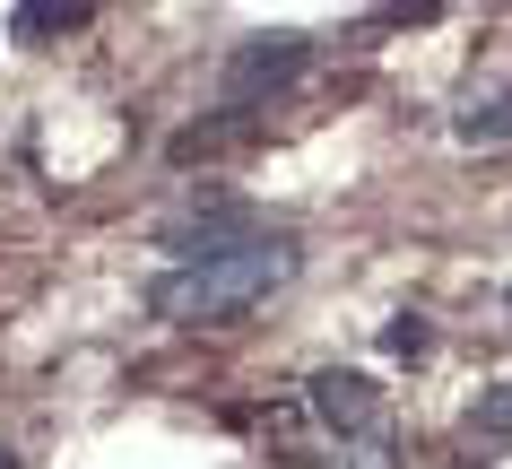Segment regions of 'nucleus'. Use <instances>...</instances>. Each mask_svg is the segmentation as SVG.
I'll return each mask as SVG.
<instances>
[{
  "mask_svg": "<svg viewBox=\"0 0 512 469\" xmlns=\"http://www.w3.org/2000/svg\"><path fill=\"white\" fill-rule=\"evenodd\" d=\"M296 278V235L252 252H226V261H191V270H165L148 287V313L174 322V331H217V322H243L252 304H270L278 287Z\"/></svg>",
  "mask_w": 512,
  "mask_h": 469,
  "instance_id": "nucleus-1",
  "label": "nucleus"
},
{
  "mask_svg": "<svg viewBox=\"0 0 512 469\" xmlns=\"http://www.w3.org/2000/svg\"><path fill=\"white\" fill-rule=\"evenodd\" d=\"M287 226H270L252 200H200V209H183V218L157 226V244L174 252V270H191V261H226V252H252V244H278Z\"/></svg>",
  "mask_w": 512,
  "mask_h": 469,
  "instance_id": "nucleus-2",
  "label": "nucleus"
},
{
  "mask_svg": "<svg viewBox=\"0 0 512 469\" xmlns=\"http://www.w3.org/2000/svg\"><path fill=\"white\" fill-rule=\"evenodd\" d=\"M304 61H313V35H296V27L243 35L235 53H226V70H217V105H226V113H252V105H270V96H278L287 79H296Z\"/></svg>",
  "mask_w": 512,
  "mask_h": 469,
  "instance_id": "nucleus-3",
  "label": "nucleus"
},
{
  "mask_svg": "<svg viewBox=\"0 0 512 469\" xmlns=\"http://www.w3.org/2000/svg\"><path fill=\"white\" fill-rule=\"evenodd\" d=\"M304 409L322 417L339 443H382V391H374V374H356V365H322V374L304 383Z\"/></svg>",
  "mask_w": 512,
  "mask_h": 469,
  "instance_id": "nucleus-4",
  "label": "nucleus"
},
{
  "mask_svg": "<svg viewBox=\"0 0 512 469\" xmlns=\"http://www.w3.org/2000/svg\"><path fill=\"white\" fill-rule=\"evenodd\" d=\"M452 139L460 148H512V79H486L452 105Z\"/></svg>",
  "mask_w": 512,
  "mask_h": 469,
  "instance_id": "nucleus-5",
  "label": "nucleus"
},
{
  "mask_svg": "<svg viewBox=\"0 0 512 469\" xmlns=\"http://www.w3.org/2000/svg\"><path fill=\"white\" fill-rule=\"evenodd\" d=\"M87 18H96V9H87V0H27V9H18V18H9V27L27 35V44H44V35H79Z\"/></svg>",
  "mask_w": 512,
  "mask_h": 469,
  "instance_id": "nucleus-6",
  "label": "nucleus"
},
{
  "mask_svg": "<svg viewBox=\"0 0 512 469\" xmlns=\"http://www.w3.org/2000/svg\"><path fill=\"white\" fill-rule=\"evenodd\" d=\"M469 426H478L486 443H512V383H495V391H478V409H469Z\"/></svg>",
  "mask_w": 512,
  "mask_h": 469,
  "instance_id": "nucleus-7",
  "label": "nucleus"
},
{
  "mask_svg": "<svg viewBox=\"0 0 512 469\" xmlns=\"http://www.w3.org/2000/svg\"><path fill=\"white\" fill-rule=\"evenodd\" d=\"M382 348H391V357H426V322H417V313H391V322H382Z\"/></svg>",
  "mask_w": 512,
  "mask_h": 469,
  "instance_id": "nucleus-8",
  "label": "nucleus"
},
{
  "mask_svg": "<svg viewBox=\"0 0 512 469\" xmlns=\"http://www.w3.org/2000/svg\"><path fill=\"white\" fill-rule=\"evenodd\" d=\"M0 469H18V452H9V443H0Z\"/></svg>",
  "mask_w": 512,
  "mask_h": 469,
  "instance_id": "nucleus-9",
  "label": "nucleus"
}]
</instances>
